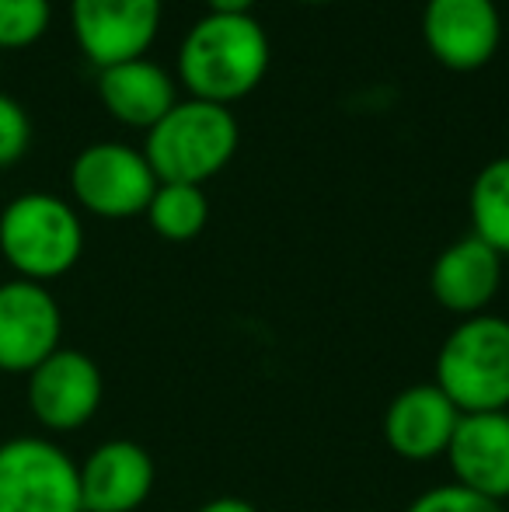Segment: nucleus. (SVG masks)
<instances>
[{
	"mask_svg": "<svg viewBox=\"0 0 509 512\" xmlns=\"http://www.w3.org/2000/svg\"><path fill=\"white\" fill-rule=\"evenodd\" d=\"M461 411L436 384H415L394 394L384 415V439L391 453L412 464L447 457V446L457 432Z\"/></svg>",
	"mask_w": 509,
	"mask_h": 512,
	"instance_id": "9b49d317",
	"label": "nucleus"
},
{
	"mask_svg": "<svg viewBox=\"0 0 509 512\" xmlns=\"http://www.w3.org/2000/svg\"><path fill=\"white\" fill-rule=\"evenodd\" d=\"M0 512H84L81 467L46 436L0 443Z\"/></svg>",
	"mask_w": 509,
	"mask_h": 512,
	"instance_id": "39448f33",
	"label": "nucleus"
},
{
	"mask_svg": "<svg viewBox=\"0 0 509 512\" xmlns=\"http://www.w3.org/2000/svg\"><path fill=\"white\" fill-rule=\"evenodd\" d=\"M70 189L88 213L105 220L147 213L150 196L157 192V175L143 150L126 143H91L70 164Z\"/></svg>",
	"mask_w": 509,
	"mask_h": 512,
	"instance_id": "423d86ee",
	"label": "nucleus"
},
{
	"mask_svg": "<svg viewBox=\"0 0 509 512\" xmlns=\"http://www.w3.org/2000/svg\"><path fill=\"white\" fill-rule=\"evenodd\" d=\"M147 220L164 241H192L210 220L206 192L185 182H157V192L147 206Z\"/></svg>",
	"mask_w": 509,
	"mask_h": 512,
	"instance_id": "f3484780",
	"label": "nucleus"
},
{
	"mask_svg": "<svg viewBox=\"0 0 509 512\" xmlns=\"http://www.w3.org/2000/svg\"><path fill=\"white\" fill-rule=\"evenodd\" d=\"M213 14H248L255 0H206Z\"/></svg>",
	"mask_w": 509,
	"mask_h": 512,
	"instance_id": "4be33fe9",
	"label": "nucleus"
},
{
	"mask_svg": "<svg viewBox=\"0 0 509 512\" xmlns=\"http://www.w3.org/2000/svg\"><path fill=\"white\" fill-rule=\"evenodd\" d=\"M53 21L49 0H0V49H25L46 35Z\"/></svg>",
	"mask_w": 509,
	"mask_h": 512,
	"instance_id": "a211bd4d",
	"label": "nucleus"
},
{
	"mask_svg": "<svg viewBox=\"0 0 509 512\" xmlns=\"http://www.w3.org/2000/svg\"><path fill=\"white\" fill-rule=\"evenodd\" d=\"M499 283H503V255L478 241L475 234L443 248L429 272V290L436 304L461 317L482 314L496 300Z\"/></svg>",
	"mask_w": 509,
	"mask_h": 512,
	"instance_id": "4468645a",
	"label": "nucleus"
},
{
	"mask_svg": "<svg viewBox=\"0 0 509 512\" xmlns=\"http://www.w3.org/2000/svg\"><path fill=\"white\" fill-rule=\"evenodd\" d=\"M471 227L475 237L509 255V157H496L471 185Z\"/></svg>",
	"mask_w": 509,
	"mask_h": 512,
	"instance_id": "dca6fc26",
	"label": "nucleus"
},
{
	"mask_svg": "<svg viewBox=\"0 0 509 512\" xmlns=\"http://www.w3.org/2000/svg\"><path fill=\"white\" fill-rule=\"evenodd\" d=\"M102 370L81 349H56L28 373V408L49 432H77L102 408Z\"/></svg>",
	"mask_w": 509,
	"mask_h": 512,
	"instance_id": "0eeeda50",
	"label": "nucleus"
},
{
	"mask_svg": "<svg viewBox=\"0 0 509 512\" xmlns=\"http://www.w3.org/2000/svg\"><path fill=\"white\" fill-rule=\"evenodd\" d=\"M447 460L457 485L492 502L509 499V408L461 415Z\"/></svg>",
	"mask_w": 509,
	"mask_h": 512,
	"instance_id": "f8f14e48",
	"label": "nucleus"
},
{
	"mask_svg": "<svg viewBox=\"0 0 509 512\" xmlns=\"http://www.w3.org/2000/svg\"><path fill=\"white\" fill-rule=\"evenodd\" d=\"M304 4H328V0H304Z\"/></svg>",
	"mask_w": 509,
	"mask_h": 512,
	"instance_id": "5701e85b",
	"label": "nucleus"
},
{
	"mask_svg": "<svg viewBox=\"0 0 509 512\" xmlns=\"http://www.w3.org/2000/svg\"><path fill=\"white\" fill-rule=\"evenodd\" d=\"M70 25L84 56L102 70L147 53L161 25V0H70Z\"/></svg>",
	"mask_w": 509,
	"mask_h": 512,
	"instance_id": "1a4fd4ad",
	"label": "nucleus"
},
{
	"mask_svg": "<svg viewBox=\"0 0 509 512\" xmlns=\"http://www.w3.org/2000/svg\"><path fill=\"white\" fill-rule=\"evenodd\" d=\"M238 150V119L227 105L189 98L175 102L161 122L147 129L143 157L157 182L203 185Z\"/></svg>",
	"mask_w": 509,
	"mask_h": 512,
	"instance_id": "f03ea898",
	"label": "nucleus"
},
{
	"mask_svg": "<svg viewBox=\"0 0 509 512\" xmlns=\"http://www.w3.org/2000/svg\"><path fill=\"white\" fill-rule=\"evenodd\" d=\"M269 70V35L252 14H206L178 53L185 88L203 102H238Z\"/></svg>",
	"mask_w": 509,
	"mask_h": 512,
	"instance_id": "f257e3e1",
	"label": "nucleus"
},
{
	"mask_svg": "<svg viewBox=\"0 0 509 512\" xmlns=\"http://www.w3.org/2000/svg\"><path fill=\"white\" fill-rule=\"evenodd\" d=\"M32 143V119L18 98L0 91V168H11L25 157Z\"/></svg>",
	"mask_w": 509,
	"mask_h": 512,
	"instance_id": "6ab92c4d",
	"label": "nucleus"
},
{
	"mask_svg": "<svg viewBox=\"0 0 509 512\" xmlns=\"http://www.w3.org/2000/svg\"><path fill=\"white\" fill-rule=\"evenodd\" d=\"M196 512H258L252 502L245 499H234V495H224V499H213V502H203Z\"/></svg>",
	"mask_w": 509,
	"mask_h": 512,
	"instance_id": "412c9836",
	"label": "nucleus"
},
{
	"mask_svg": "<svg viewBox=\"0 0 509 512\" xmlns=\"http://www.w3.org/2000/svg\"><path fill=\"white\" fill-rule=\"evenodd\" d=\"M436 387L461 415L509 408V321L464 317L436 352Z\"/></svg>",
	"mask_w": 509,
	"mask_h": 512,
	"instance_id": "20e7f679",
	"label": "nucleus"
},
{
	"mask_svg": "<svg viewBox=\"0 0 509 512\" xmlns=\"http://www.w3.org/2000/svg\"><path fill=\"white\" fill-rule=\"evenodd\" d=\"M408 512H503V502H492L454 481V485H440V488L422 492L419 499L408 506Z\"/></svg>",
	"mask_w": 509,
	"mask_h": 512,
	"instance_id": "aec40b11",
	"label": "nucleus"
},
{
	"mask_svg": "<svg viewBox=\"0 0 509 512\" xmlns=\"http://www.w3.org/2000/svg\"><path fill=\"white\" fill-rule=\"evenodd\" d=\"M98 95L119 122L150 129L175 105V81L147 56H136L98 70Z\"/></svg>",
	"mask_w": 509,
	"mask_h": 512,
	"instance_id": "2eb2a0df",
	"label": "nucleus"
},
{
	"mask_svg": "<svg viewBox=\"0 0 509 512\" xmlns=\"http://www.w3.org/2000/svg\"><path fill=\"white\" fill-rule=\"evenodd\" d=\"M63 314L56 297L32 279L0 283V373H32L60 349Z\"/></svg>",
	"mask_w": 509,
	"mask_h": 512,
	"instance_id": "6e6552de",
	"label": "nucleus"
},
{
	"mask_svg": "<svg viewBox=\"0 0 509 512\" xmlns=\"http://www.w3.org/2000/svg\"><path fill=\"white\" fill-rule=\"evenodd\" d=\"M84 251L77 209L49 192H25L0 209V255L18 279L46 286L67 276Z\"/></svg>",
	"mask_w": 509,
	"mask_h": 512,
	"instance_id": "7ed1b4c3",
	"label": "nucleus"
},
{
	"mask_svg": "<svg viewBox=\"0 0 509 512\" xmlns=\"http://www.w3.org/2000/svg\"><path fill=\"white\" fill-rule=\"evenodd\" d=\"M422 35L440 63L475 70L496 56L503 18L492 0H429Z\"/></svg>",
	"mask_w": 509,
	"mask_h": 512,
	"instance_id": "9d476101",
	"label": "nucleus"
},
{
	"mask_svg": "<svg viewBox=\"0 0 509 512\" xmlns=\"http://www.w3.org/2000/svg\"><path fill=\"white\" fill-rule=\"evenodd\" d=\"M154 492V460L133 439H109L81 464L84 512H136Z\"/></svg>",
	"mask_w": 509,
	"mask_h": 512,
	"instance_id": "ddd939ff",
	"label": "nucleus"
}]
</instances>
